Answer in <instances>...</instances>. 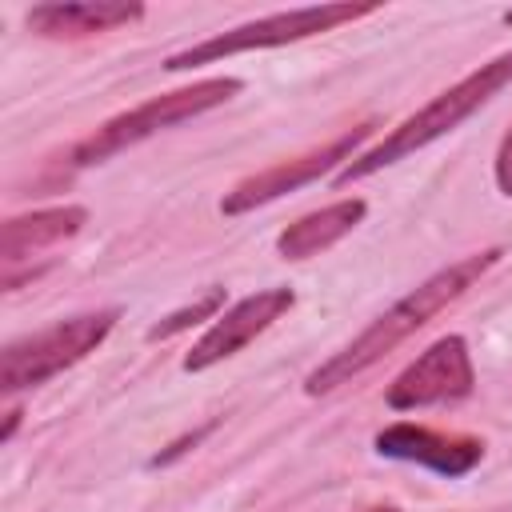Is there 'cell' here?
<instances>
[{
	"label": "cell",
	"mask_w": 512,
	"mask_h": 512,
	"mask_svg": "<svg viewBox=\"0 0 512 512\" xmlns=\"http://www.w3.org/2000/svg\"><path fill=\"white\" fill-rule=\"evenodd\" d=\"M368 204L360 196H348V200H336V204H324L300 220H292L280 236H276V252L284 260H308L324 248H332L336 240H344L360 220H364Z\"/></svg>",
	"instance_id": "cell-12"
},
{
	"label": "cell",
	"mask_w": 512,
	"mask_h": 512,
	"mask_svg": "<svg viewBox=\"0 0 512 512\" xmlns=\"http://www.w3.org/2000/svg\"><path fill=\"white\" fill-rule=\"evenodd\" d=\"M372 128H376V124L364 120V124L340 132L336 140H328L324 148H316V152H308V156L272 164V168H264V172H256V176H248V180H240L232 192H224L220 212H224V216H240V212H252V208H260V204H272V200H280L284 192H296V188H304V184H312V180H320V176H328V172H340V168L356 156V148L372 136Z\"/></svg>",
	"instance_id": "cell-7"
},
{
	"label": "cell",
	"mask_w": 512,
	"mask_h": 512,
	"mask_svg": "<svg viewBox=\"0 0 512 512\" xmlns=\"http://www.w3.org/2000/svg\"><path fill=\"white\" fill-rule=\"evenodd\" d=\"M224 300H228V288H220V284L204 288L192 304H184V308L168 312L164 320H156V324L148 328V340H172V336L188 332V328H192V324H200V320H216V316L224 312Z\"/></svg>",
	"instance_id": "cell-13"
},
{
	"label": "cell",
	"mask_w": 512,
	"mask_h": 512,
	"mask_svg": "<svg viewBox=\"0 0 512 512\" xmlns=\"http://www.w3.org/2000/svg\"><path fill=\"white\" fill-rule=\"evenodd\" d=\"M476 388V368H472V352L464 336H440L436 344H428L384 392L392 412H412V408H428V404H452L472 396Z\"/></svg>",
	"instance_id": "cell-6"
},
{
	"label": "cell",
	"mask_w": 512,
	"mask_h": 512,
	"mask_svg": "<svg viewBox=\"0 0 512 512\" xmlns=\"http://www.w3.org/2000/svg\"><path fill=\"white\" fill-rule=\"evenodd\" d=\"M504 24H512V12H504Z\"/></svg>",
	"instance_id": "cell-18"
},
{
	"label": "cell",
	"mask_w": 512,
	"mask_h": 512,
	"mask_svg": "<svg viewBox=\"0 0 512 512\" xmlns=\"http://www.w3.org/2000/svg\"><path fill=\"white\" fill-rule=\"evenodd\" d=\"M212 428H216V420H208V424H204V428H196L192 436H180L176 444H168V452H160V456H152V468H160V464H172L176 456H184L188 448H196V444H200V440H204V436H208Z\"/></svg>",
	"instance_id": "cell-15"
},
{
	"label": "cell",
	"mask_w": 512,
	"mask_h": 512,
	"mask_svg": "<svg viewBox=\"0 0 512 512\" xmlns=\"http://www.w3.org/2000/svg\"><path fill=\"white\" fill-rule=\"evenodd\" d=\"M504 84H512V52H500L496 60L480 64L476 72H468L464 80H456L452 88H444L440 96H432L420 112H412L408 120H400L376 148L356 152V156L336 172V184L344 188V184H352V180H364V176H372V172L396 164L400 156H408V152H416V148H424V144L448 136V132L460 128L472 112H480Z\"/></svg>",
	"instance_id": "cell-2"
},
{
	"label": "cell",
	"mask_w": 512,
	"mask_h": 512,
	"mask_svg": "<svg viewBox=\"0 0 512 512\" xmlns=\"http://www.w3.org/2000/svg\"><path fill=\"white\" fill-rule=\"evenodd\" d=\"M116 320H120V308H100V312L56 320L52 328H40L32 336L8 340L0 352V392L16 396L28 388H40L44 380L80 364L88 352H96L108 340Z\"/></svg>",
	"instance_id": "cell-4"
},
{
	"label": "cell",
	"mask_w": 512,
	"mask_h": 512,
	"mask_svg": "<svg viewBox=\"0 0 512 512\" xmlns=\"http://www.w3.org/2000/svg\"><path fill=\"white\" fill-rule=\"evenodd\" d=\"M376 452L388 460H408V464H424L448 480L468 476L480 460H484V444L476 436H448V432H432L424 424H388L376 432Z\"/></svg>",
	"instance_id": "cell-9"
},
{
	"label": "cell",
	"mask_w": 512,
	"mask_h": 512,
	"mask_svg": "<svg viewBox=\"0 0 512 512\" xmlns=\"http://www.w3.org/2000/svg\"><path fill=\"white\" fill-rule=\"evenodd\" d=\"M144 16V4L124 0H68V4H36L24 20L44 40H84L132 24Z\"/></svg>",
	"instance_id": "cell-10"
},
{
	"label": "cell",
	"mask_w": 512,
	"mask_h": 512,
	"mask_svg": "<svg viewBox=\"0 0 512 512\" xmlns=\"http://www.w3.org/2000/svg\"><path fill=\"white\" fill-rule=\"evenodd\" d=\"M368 512H400V508H388V504H384V508H368Z\"/></svg>",
	"instance_id": "cell-17"
},
{
	"label": "cell",
	"mask_w": 512,
	"mask_h": 512,
	"mask_svg": "<svg viewBox=\"0 0 512 512\" xmlns=\"http://www.w3.org/2000/svg\"><path fill=\"white\" fill-rule=\"evenodd\" d=\"M492 172H496V188H500L504 196H512V128L504 132V140H500V148H496Z\"/></svg>",
	"instance_id": "cell-14"
},
{
	"label": "cell",
	"mask_w": 512,
	"mask_h": 512,
	"mask_svg": "<svg viewBox=\"0 0 512 512\" xmlns=\"http://www.w3.org/2000/svg\"><path fill=\"white\" fill-rule=\"evenodd\" d=\"M292 304H296V292H292V288H260V292L236 300V304L224 308V312L212 320V328L184 352L180 368H184V372H208L212 364H220V360L236 356L244 344H252L264 328H272Z\"/></svg>",
	"instance_id": "cell-8"
},
{
	"label": "cell",
	"mask_w": 512,
	"mask_h": 512,
	"mask_svg": "<svg viewBox=\"0 0 512 512\" xmlns=\"http://www.w3.org/2000/svg\"><path fill=\"white\" fill-rule=\"evenodd\" d=\"M380 4H308V8H288V12H272V16H260V20H248V24H236L220 36H208L184 52H172L164 60V72H188V68H200V64H216L224 56H236V52H252V48H280V44H296V40H308V36H320V32H332L340 24H352L360 16H372Z\"/></svg>",
	"instance_id": "cell-5"
},
{
	"label": "cell",
	"mask_w": 512,
	"mask_h": 512,
	"mask_svg": "<svg viewBox=\"0 0 512 512\" xmlns=\"http://www.w3.org/2000/svg\"><path fill=\"white\" fill-rule=\"evenodd\" d=\"M20 416H24L20 408H12V412H8V420H4V428H0V440H4V444L16 436V428H20Z\"/></svg>",
	"instance_id": "cell-16"
},
{
	"label": "cell",
	"mask_w": 512,
	"mask_h": 512,
	"mask_svg": "<svg viewBox=\"0 0 512 512\" xmlns=\"http://www.w3.org/2000/svg\"><path fill=\"white\" fill-rule=\"evenodd\" d=\"M244 88L240 76H208V80H196L188 88H176V92H160L112 120H104L96 132H88L72 152H68V164L72 168H92V164H104L112 160L116 152L164 132V128H176L192 116H204L220 104H228L236 92Z\"/></svg>",
	"instance_id": "cell-3"
},
{
	"label": "cell",
	"mask_w": 512,
	"mask_h": 512,
	"mask_svg": "<svg viewBox=\"0 0 512 512\" xmlns=\"http://www.w3.org/2000/svg\"><path fill=\"white\" fill-rule=\"evenodd\" d=\"M84 224H88V208H80V204L36 208V212H24V216L4 220V228H0V260H4V272H12L36 248H48V244H60V240L76 236Z\"/></svg>",
	"instance_id": "cell-11"
},
{
	"label": "cell",
	"mask_w": 512,
	"mask_h": 512,
	"mask_svg": "<svg viewBox=\"0 0 512 512\" xmlns=\"http://www.w3.org/2000/svg\"><path fill=\"white\" fill-rule=\"evenodd\" d=\"M504 256V248H480L440 272H432L424 284H416L408 296H400L392 308H384L352 344H344L340 352H332L320 368H312L304 376V392L308 396H328L340 384H348L352 376L368 372L376 360H384L396 344H404L412 332H420L436 312H444L448 304H456L488 268H496V260Z\"/></svg>",
	"instance_id": "cell-1"
}]
</instances>
